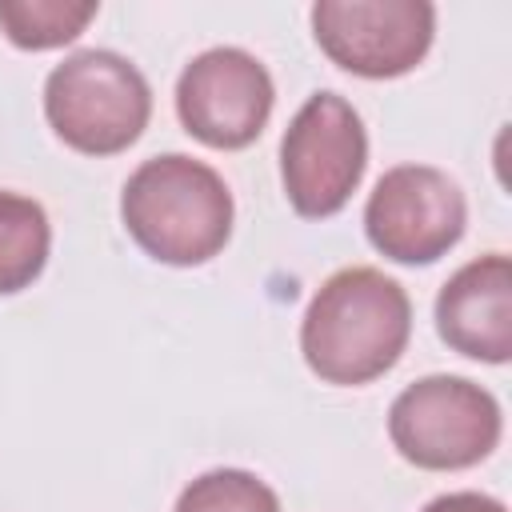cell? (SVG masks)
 Segmentation results:
<instances>
[{"label": "cell", "mask_w": 512, "mask_h": 512, "mask_svg": "<svg viewBox=\"0 0 512 512\" xmlns=\"http://www.w3.org/2000/svg\"><path fill=\"white\" fill-rule=\"evenodd\" d=\"M424 512H508V508L484 492H444V496L428 500Z\"/></svg>", "instance_id": "cell-13"}, {"label": "cell", "mask_w": 512, "mask_h": 512, "mask_svg": "<svg viewBox=\"0 0 512 512\" xmlns=\"http://www.w3.org/2000/svg\"><path fill=\"white\" fill-rule=\"evenodd\" d=\"M52 224L40 200L0 192V296L24 292L48 264Z\"/></svg>", "instance_id": "cell-10"}, {"label": "cell", "mask_w": 512, "mask_h": 512, "mask_svg": "<svg viewBox=\"0 0 512 512\" xmlns=\"http://www.w3.org/2000/svg\"><path fill=\"white\" fill-rule=\"evenodd\" d=\"M232 192L216 168L184 152L144 160L120 192L128 236L160 264H208L232 236Z\"/></svg>", "instance_id": "cell-2"}, {"label": "cell", "mask_w": 512, "mask_h": 512, "mask_svg": "<svg viewBox=\"0 0 512 512\" xmlns=\"http://www.w3.org/2000/svg\"><path fill=\"white\" fill-rule=\"evenodd\" d=\"M412 304L408 292L380 268L352 264L332 272L308 300L300 320L304 364L340 388L384 376L408 348Z\"/></svg>", "instance_id": "cell-1"}, {"label": "cell", "mask_w": 512, "mask_h": 512, "mask_svg": "<svg viewBox=\"0 0 512 512\" xmlns=\"http://www.w3.org/2000/svg\"><path fill=\"white\" fill-rule=\"evenodd\" d=\"M312 36L344 72L392 80L428 56L436 8L428 0H320L312 4Z\"/></svg>", "instance_id": "cell-7"}, {"label": "cell", "mask_w": 512, "mask_h": 512, "mask_svg": "<svg viewBox=\"0 0 512 512\" xmlns=\"http://www.w3.org/2000/svg\"><path fill=\"white\" fill-rule=\"evenodd\" d=\"M468 204L460 184L432 164L388 168L364 204L368 244L396 264H432L464 236Z\"/></svg>", "instance_id": "cell-6"}, {"label": "cell", "mask_w": 512, "mask_h": 512, "mask_svg": "<svg viewBox=\"0 0 512 512\" xmlns=\"http://www.w3.org/2000/svg\"><path fill=\"white\" fill-rule=\"evenodd\" d=\"M172 512H280V496L244 468H212L196 476Z\"/></svg>", "instance_id": "cell-12"}, {"label": "cell", "mask_w": 512, "mask_h": 512, "mask_svg": "<svg viewBox=\"0 0 512 512\" xmlns=\"http://www.w3.org/2000/svg\"><path fill=\"white\" fill-rule=\"evenodd\" d=\"M44 116L68 148L84 156H116L148 128L152 88L128 56L84 48L48 72Z\"/></svg>", "instance_id": "cell-3"}, {"label": "cell", "mask_w": 512, "mask_h": 512, "mask_svg": "<svg viewBox=\"0 0 512 512\" xmlns=\"http://www.w3.org/2000/svg\"><path fill=\"white\" fill-rule=\"evenodd\" d=\"M276 104L268 68L244 48H208L192 56L176 80V116L188 136L208 148H248Z\"/></svg>", "instance_id": "cell-8"}, {"label": "cell", "mask_w": 512, "mask_h": 512, "mask_svg": "<svg viewBox=\"0 0 512 512\" xmlns=\"http://www.w3.org/2000/svg\"><path fill=\"white\" fill-rule=\"evenodd\" d=\"M96 0H0V32L28 52L72 44L88 20H96Z\"/></svg>", "instance_id": "cell-11"}, {"label": "cell", "mask_w": 512, "mask_h": 512, "mask_svg": "<svg viewBox=\"0 0 512 512\" xmlns=\"http://www.w3.org/2000/svg\"><path fill=\"white\" fill-rule=\"evenodd\" d=\"M500 404L488 388L464 376H420L388 408L392 448L428 472H456L480 464L500 444Z\"/></svg>", "instance_id": "cell-4"}, {"label": "cell", "mask_w": 512, "mask_h": 512, "mask_svg": "<svg viewBox=\"0 0 512 512\" xmlns=\"http://www.w3.org/2000/svg\"><path fill=\"white\" fill-rule=\"evenodd\" d=\"M436 332L460 356L508 364L512 356V260L488 252L456 268L436 296Z\"/></svg>", "instance_id": "cell-9"}, {"label": "cell", "mask_w": 512, "mask_h": 512, "mask_svg": "<svg viewBox=\"0 0 512 512\" xmlns=\"http://www.w3.org/2000/svg\"><path fill=\"white\" fill-rule=\"evenodd\" d=\"M364 168L368 132L360 112L340 92H312L280 140V180L288 204L308 220L336 216L360 188Z\"/></svg>", "instance_id": "cell-5"}]
</instances>
